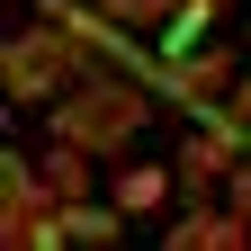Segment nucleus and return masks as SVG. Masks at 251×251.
Listing matches in <instances>:
<instances>
[{
  "instance_id": "f257e3e1",
  "label": "nucleus",
  "mask_w": 251,
  "mask_h": 251,
  "mask_svg": "<svg viewBox=\"0 0 251 251\" xmlns=\"http://www.w3.org/2000/svg\"><path fill=\"white\" fill-rule=\"evenodd\" d=\"M117 206H126V215L162 206V171H126V179H117Z\"/></svg>"
}]
</instances>
